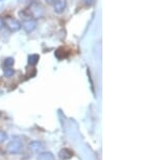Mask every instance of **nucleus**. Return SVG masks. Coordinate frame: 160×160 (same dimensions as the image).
<instances>
[{
    "label": "nucleus",
    "instance_id": "f257e3e1",
    "mask_svg": "<svg viewBox=\"0 0 160 160\" xmlns=\"http://www.w3.org/2000/svg\"><path fill=\"white\" fill-rule=\"evenodd\" d=\"M22 149V142L19 139H15L12 142H10L7 146V152L9 154H18Z\"/></svg>",
    "mask_w": 160,
    "mask_h": 160
},
{
    "label": "nucleus",
    "instance_id": "f03ea898",
    "mask_svg": "<svg viewBox=\"0 0 160 160\" xmlns=\"http://www.w3.org/2000/svg\"><path fill=\"white\" fill-rule=\"evenodd\" d=\"M3 22H4V25H7V27L9 28L11 31H13V32L18 31L20 28H22V24H20V23L17 19H13V17L8 16L7 19L3 20Z\"/></svg>",
    "mask_w": 160,
    "mask_h": 160
},
{
    "label": "nucleus",
    "instance_id": "7ed1b4c3",
    "mask_svg": "<svg viewBox=\"0 0 160 160\" xmlns=\"http://www.w3.org/2000/svg\"><path fill=\"white\" fill-rule=\"evenodd\" d=\"M37 26H38L37 20H35V19H32L25 20V22L22 24V29H24L27 33H31V32L34 31V30L37 29Z\"/></svg>",
    "mask_w": 160,
    "mask_h": 160
},
{
    "label": "nucleus",
    "instance_id": "20e7f679",
    "mask_svg": "<svg viewBox=\"0 0 160 160\" xmlns=\"http://www.w3.org/2000/svg\"><path fill=\"white\" fill-rule=\"evenodd\" d=\"M66 8V0H53V11L58 14L64 12Z\"/></svg>",
    "mask_w": 160,
    "mask_h": 160
},
{
    "label": "nucleus",
    "instance_id": "39448f33",
    "mask_svg": "<svg viewBox=\"0 0 160 160\" xmlns=\"http://www.w3.org/2000/svg\"><path fill=\"white\" fill-rule=\"evenodd\" d=\"M43 148V144L41 143V142L38 141H33V142H30L29 144V149H31L32 152H34V153H38V152H41Z\"/></svg>",
    "mask_w": 160,
    "mask_h": 160
},
{
    "label": "nucleus",
    "instance_id": "423d86ee",
    "mask_svg": "<svg viewBox=\"0 0 160 160\" xmlns=\"http://www.w3.org/2000/svg\"><path fill=\"white\" fill-rule=\"evenodd\" d=\"M59 157H60V159L62 160H68L73 157V152L69 151L68 148H64V149H62V151H60Z\"/></svg>",
    "mask_w": 160,
    "mask_h": 160
},
{
    "label": "nucleus",
    "instance_id": "0eeeda50",
    "mask_svg": "<svg viewBox=\"0 0 160 160\" xmlns=\"http://www.w3.org/2000/svg\"><path fill=\"white\" fill-rule=\"evenodd\" d=\"M38 160H55V156L52 154L47 152V153H42L38 155Z\"/></svg>",
    "mask_w": 160,
    "mask_h": 160
},
{
    "label": "nucleus",
    "instance_id": "6e6552de",
    "mask_svg": "<svg viewBox=\"0 0 160 160\" xmlns=\"http://www.w3.org/2000/svg\"><path fill=\"white\" fill-rule=\"evenodd\" d=\"M38 60H40V56L38 54H32V55H29V57H28V61H29L31 66H35L38 63Z\"/></svg>",
    "mask_w": 160,
    "mask_h": 160
},
{
    "label": "nucleus",
    "instance_id": "1a4fd4ad",
    "mask_svg": "<svg viewBox=\"0 0 160 160\" xmlns=\"http://www.w3.org/2000/svg\"><path fill=\"white\" fill-rule=\"evenodd\" d=\"M3 64H4V67H6V68H12V66L14 64V58H13V57L6 58V59H4Z\"/></svg>",
    "mask_w": 160,
    "mask_h": 160
},
{
    "label": "nucleus",
    "instance_id": "9d476101",
    "mask_svg": "<svg viewBox=\"0 0 160 160\" xmlns=\"http://www.w3.org/2000/svg\"><path fill=\"white\" fill-rule=\"evenodd\" d=\"M14 73H15V71H14V69H12V68H6L3 71V74L6 77H11L14 75Z\"/></svg>",
    "mask_w": 160,
    "mask_h": 160
},
{
    "label": "nucleus",
    "instance_id": "9b49d317",
    "mask_svg": "<svg viewBox=\"0 0 160 160\" xmlns=\"http://www.w3.org/2000/svg\"><path fill=\"white\" fill-rule=\"evenodd\" d=\"M7 140H8V135L4 132V131L0 130V143H3V142Z\"/></svg>",
    "mask_w": 160,
    "mask_h": 160
},
{
    "label": "nucleus",
    "instance_id": "f8f14e48",
    "mask_svg": "<svg viewBox=\"0 0 160 160\" xmlns=\"http://www.w3.org/2000/svg\"><path fill=\"white\" fill-rule=\"evenodd\" d=\"M83 2L88 6H90V4H93V2H94V0H83Z\"/></svg>",
    "mask_w": 160,
    "mask_h": 160
},
{
    "label": "nucleus",
    "instance_id": "ddd939ff",
    "mask_svg": "<svg viewBox=\"0 0 160 160\" xmlns=\"http://www.w3.org/2000/svg\"><path fill=\"white\" fill-rule=\"evenodd\" d=\"M3 27H4V22H3V19L0 17V30H1Z\"/></svg>",
    "mask_w": 160,
    "mask_h": 160
},
{
    "label": "nucleus",
    "instance_id": "4468645a",
    "mask_svg": "<svg viewBox=\"0 0 160 160\" xmlns=\"http://www.w3.org/2000/svg\"><path fill=\"white\" fill-rule=\"evenodd\" d=\"M0 1H2V0H0Z\"/></svg>",
    "mask_w": 160,
    "mask_h": 160
}]
</instances>
